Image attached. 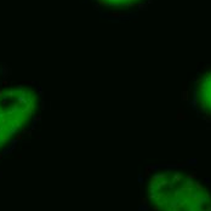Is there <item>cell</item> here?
<instances>
[{
  "instance_id": "obj_4",
  "label": "cell",
  "mask_w": 211,
  "mask_h": 211,
  "mask_svg": "<svg viewBox=\"0 0 211 211\" xmlns=\"http://www.w3.org/2000/svg\"><path fill=\"white\" fill-rule=\"evenodd\" d=\"M100 5L108 7H136L142 6L143 0H96Z\"/></svg>"
},
{
  "instance_id": "obj_3",
  "label": "cell",
  "mask_w": 211,
  "mask_h": 211,
  "mask_svg": "<svg viewBox=\"0 0 211 211\" xmlns=\"http://www.w3.org/2000/svg\"><path fill=\"white\" fill-rule=\"evenodd\" d=\"M195 101L200 111L211 118V68L203 73L197 80Z\"/></svg>"
},
{
  "instance_id": "obj_1",
  "label": "cell",
  "mask_w": 211,
  "mask_h": 211,
  "mask_svg": "<svg viewBox=\"0 0 211 211\" xmlns=\"http://www.w3.org/2000/svg\"><path fill=\"white\" fill-rule=\"evenodd\" d=\"M147 198L153 211H211V190L192 173L165 170L150 177Z\"/></svg>"
},
{
  "instance_id": "obj_2",
  "label": "cell",
  "mask_w": 211,
  "mask_h": 211,
  "mask_svg": "<svg viewBox=\"0 0 211 211\" xmlns=\"http://www.w3.org/2000/svg\"><path fill=\"white\" fill-rule=\"evenodd\" d=\"M39 106L38 92L29 86L0 90V149L32 122Z\"/></svg>"
}]
</instances>
